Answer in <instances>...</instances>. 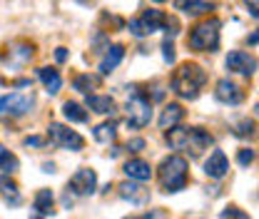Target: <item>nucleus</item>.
Here are the masks:
<instances>
[{"label":"nucleus","mask_w":259,"mask_h":219,"mask_svg":"<svg viewBox=\"0 0 259 219\" xmlns=\"http://www.w3.org/2000/svg\"><path fill=\"white\" fill-rule=\"evenodd\" d=\"M167 145L172 147V150H185V152H190V157H199L207 147H212V135L207 132V129H202V127H169L167 129Z\"/></svg>","instance_id":"1"},{"label":"nucleus","mask_w":259,"mask_h":219,"mask_svg":"<svg viewBox=\"0 0 259 219\" xmlns=\"http://www.w3.org/2000/svg\"><path fill=\"white\" fill-rule=\"evenodd\" d=\"M204 82H207V72L197 63H182L172 75V90L182 100H194L204 87Z\"/></svg>","instance_id":"2"},{"label":"nucleus","mask_w":259,"mask_h":219,"mask_svg":"<svg viewBox=\"0 0 259 219\" xmlns=\"http://www.w3.org/2000/svg\"><path fill=\"white\" fill-rule=\"evenodd\" d=\"M190 180V164L180 155H169L160 164V185L164 192H180L187 187Z\"/></svg>","instance_id":"3"},{"label":"nucleus","mask_w":259,"mask_h":219,"mask_svg":"<svg viewBox=\"0 0 259 219\" xmlns=\"http://www.w3.org/2000/svg\"><path fill=\"white\" fill-rule=\"evenodd\" d=\"M220 28H222V23L217 18H209V20L197 23L192 30H190L187 45L192 50H197V53H214L217 45H220Z\"/></svg>","instance_id":"4"},{"label":"nucleus","mask_w":259,"mask_h":219,"mask_svg":"<svg viewBox=\"0 0 259 219\" xmlns=\"http://www.w3.org/2000/svg\"><path fill=\"white\" fill-rule=\"evenodd\" d=\"M162 28H177V23L169 20L162 10H157V8H147V10H142L140 18L130 20V32H132L135 37L152 35V32L162 30Z\"/></svg>","instance_id":"5"},{"label":"nucleus","mask_w":259,"mask_h":219,"mask_svg":"<svg viewBox=\"0 0 259 219\" xmlns=\"http://www.w3.org/2000/svg\"><path fill=\"white\" fill-rule=\"evenodd\" d=\"M125 112H127V125L135 127V129L147 127L150 120H152V105H150V100L145 95H140V93H135L127 100Z\"/></svg>","instance_id":"6"},{"label":"nucleus","mask_w":259,"mask_h":219,"mask_svg":"<svg viewBox=\"0 0 259 219\" xmlns=\"http://www.w3.org/2000/svg\"><path fill=\"white\" fill-rule=\"evenodd\" d=\"M35 105L32 93H10L0 97V117H23Z\"/></svg>","instance_id":"7"},{"label":"nucleus","mask_w":259,"mask_h":219,"mask_svg":"<svg viewBox=\"0 0 259 219\" xmlns=\"http://www.w3.org/2000/svg\"><path fill=\"white\" fill-rule=\"evenodd\" d=\"M48 140H50L55 147L70 150V152H80V150L85 147V140H82L75 129L60 125V122H50V127H48Z\"/></svg>","instance_id":"8"},{"label":"nucleus","mask_w":259,"mask_h":219,"mask_svg":"<svg viewBox=\"0 0 259 219\" xmlns=\"http://www.w3.org/2000/svg\"><path fill=\"white\" fill-rule=\"evenodd\" d=\"M95 189H97V174H95V169H88V167L77 169L70 177V182H67V192H75L80 197L95 194Z\"/></svg>","instance_id":"9"},{"label":"nucleus","mask_w":259,"mask_h":219,"mask_svg":"<svg viewBox=\"0 0 259 219\" xmlns=\"http://www.w3.org/2000/svg\"><path fill=\"white\" fill-rule=\"evenodd\" d=\"M227 70L239 72V75H244V77H252L254 70H257V60H254V55H249V53H244V50H232V53L227 55Z\"/></svg>","instance_id":"10"},{"label":"nucleus","mask_w":259,"mask_h":219,"mask_svg":"<svg viewBox=\"0 0 259 219\" xmlns=\"http://www.w3.org/2000/svg\"><path fill=\"white\" fill-rule=\"evenodd\" d=\"M214 97L220 102H225V105H239L244 100V90L237 82H232V80H220L217 90H214Z\"/></svg>","instance_id":"11"},{"label":"nucleus","mask_w":259,"mask_h":219,"mask_svg":"<svg viewBox=\"0 0 259 219\" xmlns=\"http://www.w3.org/2000/svg\"><path fill=\"white\" fill-rule=\"evenodd\" d=\"M204 172H207V177H212V180H222L227 172H229V159H227V155L222 150H214L212 155L207 157Z\"/></svg>","instance_id":"12"},{"label":"nucleus","mask_w":259,"mask_h":219,"mask_svg":"<svg viewBox=\"0 0 259 219\" xmlns=\"http://www.w3.org/2000/svg\"><path fill=\"white\" fill-rule=\"evenodd\" d=\"M120 197L127 199L130 204L142 207V204L150 202V189H145L142 185H135V182H122L120 185Z\"/></svg>","instance_id":"13"},{"label":"nucleus","mask_w":259,"mask_h":219,"mask_svg":"<svg viewBox=\"0 0 259 219\" xmlns=\"http://www.w3.org/2000/svg\"><path fill=\"white\" fill-rule=\"evenodd\" d=\"M122 169H125V174L130 180H135V182H147L152 177V167L145 159H130V162H125Z\"/></svg>","instance_id":"14"},{"label":"nucleus","mask_w":259,"mask_h":219,"mask_svg":"<svg viewBox=\"0 0 259 219\" xmlns=\"http://www.w3.org/2000/svg\"><path fill=\"white\" fill-rule=\"evenodd\" d=\"M175 10L185 13V15H204L209 10H214V3H207V0H172Z\"/></svg>","instance_id":"15"},{"label":"nucleus","mask_w":259,"mask_h":219,"mask_svg":"<svg viewBox=\"0 0 259 219\" xmlns=\"http://www.w3.org/2000/svg\"><path fill=\"white\" fill-rule=\"evenodd\" d=\"M122 58H125V48L122 45H110L107 53H105V58H102V63H100V72L102 75H110L117 65L122 63Z\"/></svg>","instance_id":"16"},{"label":"nucleus","mask_w":259,"mask_h":219,"mask_svg":"<svg viewBox=\"0 0 259 219\" xmlns=\"http://www.w3.org/2000/svg\"><path fill=\"white\" fill-rule=\"evenodd\" d=\"M88 107L97 115H115V100L110 95H88Z\"/></svg>","instance_id":"17"},{"label":"nucleus","mask_w":259,"mask_h":219,"mask_svg":"<svg viewBox=\"0 0 259 219\" xmlns=\"http://www.w3.org/2000/svg\"><path fill=\"white\" fill-rule=\"evenodd\" d=\"M182 117H185V110H182V105H177V102H169V105L162 110V115H160V127H162V129H169V127L180 125V122H182Z\"/></svg>","instance_id":"18"},{"label":"nucleus","mask_w":259,"mask_h":219,"mask_svg":"<svg viewBox=\"0 0 259 219\" xmlns=\"http://www.w3.org/2000/svg\"><path fill=\"white\" fill-rule=\"evenodd\" d=\"M37 77H40V82L45 85V90H48L50 95L60 93V87H63V77H60L58 70H53V67H40V70H37Z\"/></svg>","instance_id":"19"},{"label":"nucleus","mask_w":259,"mask_h":219,"mask_svg":"<svg viewBox=\"0 0 259 219\" xmlns=\"http://www.w3.org/2000/svg\"><path fill=\"white\" fill-rule=\"evenodd\" d=\"M0 194H3V199H5L8 204H13V207H18V204L23 202L20 189H18V185H15L8 174H3V177H0Z\"/></svg>","instance_id":"20"},{"label":"nucleus","mask_w":259,"mask_h":219,"mask_svg":"<svg viewBox=\"0 0 259 219\" xmlns=\"http://www.w3.org/2000/svg\"><path fill=\"white\" fill-rule=\"evenodd\" d=\"M35 209L40 217H48V214H55V197L50 189H40L35 194Z\"/></svg>","instance_id":"21"},{"label":"nucleus","mask_w":259,"mask_h":219,"mask_svg":"<svg viewBox=\"0 0 259 219\" xmlns=\"http://www.w3.org/2000/svg\"><path fill=\"white\" fill-rule=\"evenodd\" d=\"M63 115L70 120V122H88V110L72 100H67L63 105Z\"/></svg>","instance_id":"22"},{"label":"nucleus","mask_w":259,"mask_h":219,"mask_svg":"<svg viewBox=\"0 0 259 219\" xmlns=\"http://www.w3.org/2000/svg\"><path fill=\"white\" fill-rule=\"evenodd\" d=\"M20 169V162L13 152H8L5 147H0V172L3 174H15Z\"/></svg>","instance_id":"23"},{"label":"nucleus","mask_w":259,"mask_h":219,"mask_svg":"<svg viewBox=\"0 0 259 219\" xmlns=\"http://www.w3.org/2000/svg\"><path fill=\"white\" fill-rule=\"evenodd\" d=\"M93 135H95L97 142H102V145H110V142L115 140V135H117V129H115V122H102V125H97Z\"/></svg>","instance_id":"24"},{"label":"nucleus","mask_w":259,"mask_h":219,"mask_svg":"<svg viewBox=\"0 0 259 219\" xmlns=\"http://www.w3.org/2000/svg\"><path fill=\"white\" fill-rule=\"evenodd\" d=\"M97 85V77L95 75H77L75 80H72V87L77 90V93H85L90 95V90Z\"/></svg>","instance_id":"25"},{"label":"nucleus","mask_w":259,"mask_h":219,"mask_svg":"<svg viewBox=\"0 0 259 219\" xmlns=\"http://www.w3.org/2000/svg\"><path fill=\"white\" fill-rule=\"evenodd\" d=\"M10 58H15L18 65H25L32 58V45H28V42H18V45L10 50Z\"/></svg>","instance_id":"26"},{"label":"nucleus","mask_w":259,"mask_h":219,"mask_svg":"<svg viewBox=\"0 0 259 219\" xmlns=\"http://www.w3.org/2000/svg\"><path fill=\"white\" fill-rule=\"evenodd\" d=\"M220 219H249L247 212H242L239 207H227L225 212L220 214Z\"/></svg>","instance_id":"27"},{"label":"nucleus","mask_w":259,"mask_h":219,"mask_svg":"<svg viewBox=\"0 0 259 219\" xmlns=\"http://www.w3.org/2000/svg\"><path fill=\"white\" fill-rule=\"evenodd\" d=\"M254 150H249V147H244V150H239V155H237V159H239V164L242 167H249L252 162H254Z\"/></svg>","instance_id":"28"},{"label":"nucleus","mask_w":259,"mask_h":219,"mask_svg":"<svg viewBox=\"0 0 259 219\" xmlns=\"http://www.w3.org/2000/svg\"><path fill=\"white\" fill-rule=\"evenodd\" d=\"M239 137H247V135H254V122L252 120H244V122H239L237 129H234Z\"/></svg>","instance_id":"29"},{"label":"nucleus","mask_w":259,"mask_h":219,"mask_svg":"<svg viewBox=\"0 0 259 219\" xmlns=\"http://www.w3.org/2000/svg\"><path fill=\"white\" fill-rule=\"evenodd\" d=\"M125 219H167V212H162V209H150V212H145L142 217H125Z\"/></svg>","instance_id":"30"},{"label":"nucleus","mask_w":259,"mask_h":219,"mask_svg":"<svg viewBox=\"0 0 259 219\" xmlns=\"http://www.w3.org/2000/svg\"><path fill=\"white\" fill-rule=\"evenodd\" d=\"M145 145H147V142H145L142 137H135V140H130L127 142V150L130 152H142V150H145Z\"/></svg>","instance_id":"31"},{"label":"nucleus","mask_w":259,"mask_h":219,"mask_svg":"<svg viewBox=\"0 0 259 219\" xmlns=\"http://www.w3.org/2000/svg\"><path fill=\"white\" fill-rule=\"evenodd\" d=\"M162 50H164V53H162V55H164V60H167V63H175V48H172V42H169V40H164Z\"/></svg>","instance_id":"32"},{"label":"nucleus","mask_w":259,"mask_h":219,"mask_svg":"<svg viewBox=\"0 0 259 219\" xmlns=\"http://www.w3.org/2000/svg\"><path fill=\"white\" fill-rule=\"evenodd\" d=\"M25 145H28V147H42L45 140H42V137H25Z\"/></svg>","instance_id":"33"},{"label":"nucleus","mask_w":259,"mask_h":219,"mask_svg":"<svg viewBox=\"0 0 259 219\" xmlns=\"http://www.w3.org/2000/svg\"><path fill=\"white\" fill-rule=\"evenodd\" d=\"M244 3H247V8H249L252 18H257L259 15V0H244Z\"/></svg>","instance_id":"34"},{"label":"nucleus","mask_w":259,"mask_h":219,"mask_svg":"<svg viewBox=\"0 0 259 219\" xmlns=\"http://www.w3.org/2000/svg\"><path fill=\"white\" fill-rule=\"evenodd\" d=\"M55 60H58V63H65V60H67V50H65V48H58V50H55Z\"/></svg>","instance_id":"35"},{"label":"nucleus","mask_w":259,"mask_h":219,"mask_svg":"<svg viewBox=\"0 0 259 219\" xmlns=\"http://www.w3.org/2000/svg\"><path fill=\"white\" fill-rule=\"evenodd\" d=\"M30 219H42V217L40 214H30Z\"/></svg>","instance_id":"36"}]
</instances>
